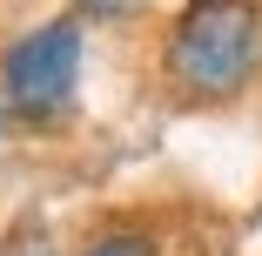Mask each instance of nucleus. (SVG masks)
Segmentation results:
<instances>
[{
	"label": "nucleus",
	"instance_id": "2",
	"mask_svg": "<svg viewBox=\"0 0 262 256\" xmlns=\"http://www.w3.org/2000/svg\"><path fill=\"white\" fill-rule=\"evenodd\" d=\"M81 81V21H40L34 34H20L0 54V108L20 122H54Z\"/></svg>",
	"mask_w": 262,
	"mask_h": 256
},
{
	"label": "nucleus",
	"instance_id": "1",
	"mask_svg": "<svg viewBox=\"0 0 262 256\" xmlns=\"http://www.w3.org/2000/svg\"><path fill=\"white\" fill-rule=\"evenodd\" d=\"M262 61V21L255 0H188L175 21L168 68L188 94H235Z\"/></svg>",
	"mask_w": 262,
	"mask_h": 256
},
{
	"label": "nucleus",
	"instance_id": "3",
	"mask_svg": "<svg viewBox=\"0 0 262 256\" xmlns=\"http://www.w3.org/2000/svg\"><path fill=\"white\" fill-rule=\"evenodd\" d=\"M88 256H155L148 243H135V236H108V243H94Z\"/></svg>",
	"mask_w": 262,
	"mask_h": 256
}]
</instances>
